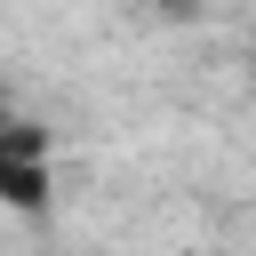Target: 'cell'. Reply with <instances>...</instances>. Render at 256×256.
<instances>
[{"mask_svg": "<svg viewBox=\"0 0 256 256\" xmlns=\"http://www.w3.org/2000/svg\"><path fill=\"white\" fill-rule=\"evenodd\" d=\"M56 192V168H48V128L40 120H0V208L16 216H40Z\"/></svg>", "mask_w": 256, "mask_h": 256, "instance_id": "cell-1", "label": "cell"}]
</instances>
